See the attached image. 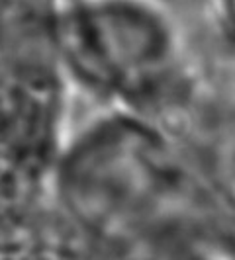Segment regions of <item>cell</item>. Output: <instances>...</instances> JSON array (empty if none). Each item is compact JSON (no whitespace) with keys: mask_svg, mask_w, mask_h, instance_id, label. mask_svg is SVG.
I'll list each match as a JSON object with an SVG mask.
<instances>
[{"mask_svg":"<svg viewBox=\"0 0 235 260\" xmlns=\"http://www.w3.org/2000/svg\"><path fill=\"white\" fill-rule=\"evenodd\" d=\"M231 2H233V10H235V0H231Z\"/></svg>","mask_w":235,"mask_h":260,"instance_id":"1","label":"cell"}]
</instances>
